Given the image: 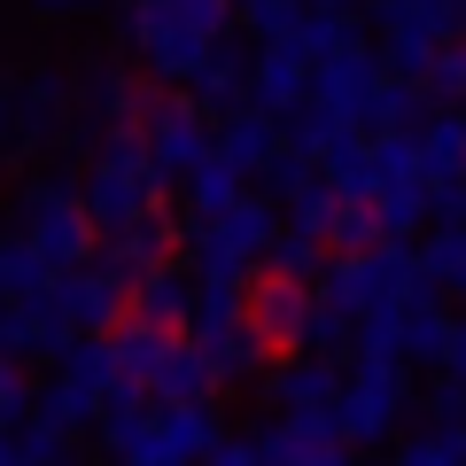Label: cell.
<instances>
[{"label":"cell","mask_w":466,"mask_h":466,"mask_svg":"<svg viewBox=\"0 0 466 466\" xmlns=\"http://www.w3.org/2000/svg\"><path fill=\"white\" fill-rule=\"evenodd\" d=\"M233 0H125V47L140 55V70L164 86H187L202 70V55L226 39Z\"/></svg>","instance_id":"6da1fadb"},{"label":"cell","mask_w":466,"mask_h":466,"mask_svg":"<svg viewBox=\"0 0 466 466\" xmlns=\"http://www.w3.org/2000/svg\"><path fill=\"white\" fill-rule=\"evenodd\" d=\"M319 296H334L350 319H373V311H397V303H420L435 296V280L420 272V249L412 241H397V233H381L373 249H350L327 265V288Z\"/></svg>","instance_id":"7a4b0ae2"},{"label":"cell","mask_w":466,"mask_h":466,"mask_svg":"<svg viewBox=\"0 0 466 466\" xmlns=\"http://www.w3.org/2000/svg\"><path fill=\"white\" fill-rule=\"evenodd\" d=\"M272 233H280L272 195H241V202H226V210H210V218H187L179 241H187V257H195L202 280H249V272L265 265Z\"/></svg>","instance_id":"3957f363"},{"label":"cell","mask_w":466,"mask_h":466,"mask_svg":"<svg viewBox=\"0 0 466 466\" xmlns=\"http://www.w3.org/2000/svg\"><path fill=\"white\" fill-rule=\"evenodd\" d=\"M8 226L32 241L39 257H47L55 272L63 265H86L94 257V218H86V187L63 179V171H32V179L16 187V218Z\"/></svg>","instance_id":"277c9868"},{"label":"cell","mask_w":466,"mask_h":466,"mask_svg":"<svg viewBox=\"0 0 466 466\" xmlns=\"http://www.w3.org/2000/svg\"><path fill=\"white\" fill-rule=\"evenodd\" d=\"M78 187H86V218H94V233L140 226V218L164 210V171L148 164L140 140H109V148H94V164H86Z\"/></svg>","instance_id":"5b68a950"},{"label":"cell","mask_w":466,"mask_h":466,"mask_svg":"<svg viewBox=\"0 0 466 466\" xmlns=\"http://www.w3.org/2000/svg\"><path fill=\"white\" fill-rule=\"evenodd\" d=\"M125 389V366H116V342L109 334H70V350L55 358V381H47V397H39V412L55 420V428H94L101 420V404Z\"/></svg>","instance_id":"8992f818"},{"label":"cell","mask_w":466,"mask_h":466,"mask_svg":"<svg viewBox=\"0 0 466 466\" xmlns=\"http://www.w3.org/2000/svg\"><path fill=\"white\" fill-rule=\"evenodd\" d=\"M404 412H412V381H404V358H358V366L342 373V397H334V428L350 435V451L389 443Z\"/></svg>","instance_id":"52a82bcc"},{"label":"cell","mask_w":466,"mask_h":466,"mask_svg":"<svg viewBox=\"0 0 466 466\" xmlns=\"http://www.w3.org/2000/svg\"><path fill=\"white\" fill-rule=\"evenodd\" d=\"M140 148L164 171V187H187V171L218 148V125H210V109H202L195 94H171L164 86V94L140 101Z\"/></svg>","instance_id":"ba28073f"},{"label":"cell","mask_w":466,"mask_h":466,"mask_svg":"<svg viewBox=\"0 0 466 466\" xmlns=\"http://www.w3.org/2000/svg\"><path fill=\"white\" fill-rule=\"evenodd\" d=\"M70 94H78V109H70V140H86V156L109 148V140H140V86L125 63H109V55H94V63L70 78Z\"/></svg>","instance_id":"9c48e42d"},{"label":"cell","mask_w":466,"mask_h":466,"mask_svg":"<svg viewBox=\"0 0 466 466\" xmlns=\"http://www.w3.org/2000/svg\"><path fill=\"white\" fill-rule=\"evenodd\" d=\"M459 0H373V24H381V55L397 78H428L435 47L459 39Z\"/></svg>","instance_id":"30bf717a"},{"label":"cell","mask_w":466,"mask_h":466,"mask_svg":"<svg viewBox=\"0 0 466 466\" xmlns=\"http://www.w3.org/2000/svg\"><path fill=\"white\" fill-rule=\"evenodd\" d=\"M381 78H389V63L366 47V39H350V47H334V55H319V63H311V109L342 116V125H366Z\"/></svg>","instance_id":"8fae6325"},{"label":"cell","mask_w":466,"mask_h":466,"mask_svg":"<svg viewBox=\"0 0 466 466\" xmlns=\"http://www.w3.org/2000/svg\"><path fill=\"white\" fill-rule=\"evenodd\" d=\"M55 303H63L70 334H109L116 319H133V280L109 265V257H86V265H63L55 272Z\"/></svg>","instance_id":"7c38bea8"},{"label":"cell","mask_w":466,"mask_h":466,"mask_svg":"<svg viewBox=\"0 0 466 466\" xmlns=\"http://www.w3.org/2000/svg\"><path fill=\"white\" fill-rule=\"evenodd\" d=\"M257 459L265 466H358L350 435L334 428V412H280L257 428Z\"/></svg>","instance_id":"4fadbf2b"},{"label":"cell","mask_w":466,"mask_h":466,"mask_svg":"<svg viewBox=\"0 0 466 466\" xmlns=\"http://www.w3.org/2000/svg\"><path fill=\"white\" fill-rule=\"evenodd\" d=\"M249 101H257V109H272V116H296L303 101H311V47H303L296 32H280V39L257 47V63H249Z\"/></svg>","instance_id":"5bb4252c"},{"label":"cell","mask_w":466,"mask_h":466,"mask_svg":"<svg viewBox=\"0 0 466 466\" xmlns=\"http://www.w3.org/2000/svg\"><path fill=\"white\" fill-rule=\"evenodd\" d=\"M249 327L265 334L272 350H303V327H311V280H288V272H249Z\"/></svg>","instance_id":"9a60e30c"},{"label":"cell","mask_w":466,"mask_h":466,"mask_svg":"<svg viewBox=\"0 0 466 466\" xmlns=\"http://www.w3.org/2000/svg\"><path fill=\"white\" fill-rule=\"evenodd\" d=\"M63 350H70V319L55 303V288L0 303V358H63Z\"/></svg>","instance_id":"2e32d148"},{"label":"cell","mask_w":466,"mask_h":466,"mask_svg":"<svg viewBox=\"0 0 466 466\" xmlns=\"http://www.w3.org/2000/svg\"><path fill=\"white\" fill-rule=\"evenodd\" d=\"M8 94H16V148H47L55 133H70V109H78V94H70L63 70L39 63V70H24Z\"/></svg>","instance_id":"e0dca14e"},{"label":"cell","mask_w":466,"mask_h":466,"mask_svg":"<svg viewBox=\"0 0 466 466\" xmlns=\"http://www.w3.org/2000/svg\"><path fill=\"white\" fill-rule=\"evenodd\" d=\"M218 156H226L241 179H257V171L280 156V116L257 109V101H249V109H226V125H218Z\"/></svg>","instance_id":"ac0fdd59"},{"label":"cell","mask_w":466,"mask_h":466,"mask_svg":"<svg viewBox=\"0 0 466 466\" xmlns=\"http://www.w3.org/2000/svg\"><path fill=\"white\" fill-rule=\"evenodd\" d=\"M249 63H257V55L241 47V39H218V47L202 55V70L187 78V94H195V101H202L210 116L241 109V101H249Z\"/></svg>","instance_id":"d6986e66"},{"label":"cell","mask_w":466,"mask_h":466,"mask_svg":"<svg viewBox=\"0 0 466 466\" xmlns=\"http://www.w3.org/2000/svg\"><path fill=\"white\" fill-rule=\"evenodd\" d=\"M334 397H342V366L327 350H303L296 366L272 373V404L280 412H334Z\"/></svg>","instance_id":"ffe728a7"},{"label":"cell","mask_w":466,"mask_h":466,"mask_svg":"<svg viewBox=\"0 0 466 466\" xmlns=\"http://www.w3.org/2000/svg\"><path fill=\"white\" fill-rule=\"evenodd\" d=\"M420 179H428V195L466 187V109H443L420 125Z\"/></svg>","instance_id":"44dd1931"},{"label":"cell","mask_w":466,"mask_h":466,"mask_svg":"<svg viewBox=\"0 0 466 466\" xmlns=\"http://www.w3.org/2000/svg\"><path fill=\"white\" fill-rule=\"evenodd\" d=\"M187 311H195V280H187L179 265L133 272V319H140V327H171V334H179Z\"/></svg>","instance_id":"7402d4cb"},{"label":"cell","mask_w":466,"mask_h":466,"mask_svg":"<svg viewBox=\"0 0 466 466\" xmlns=\"http://www.w3.org/2000/svg\"><path fill=\"white\" fill-rule=\"evenodd\" d=\"M397 358L404 366H443V334H451V319L435 311V296H420V303H397Z\"/></svg>","instance_id":"603a6c76"},{"label":"cell","mask_w":466,"mask_h":466,"mask_svg":"<svg viewBox=\"0 0 466 466\" xmlns=\"http://www.w3.org/2000/svg\"><path fill=\"white\" fill-rule=\"evenodd\" d=\"M210 389H218L210 350H202V342H171V350H164V366H156V381H148V397L179 404V397H210Z\"/></svg>","instance_id":"cb8c5ba5"},{"label":"cell","mask_w":466,"mask_h":466,"mask_svg":"<svg viewBox=\"0 0 466 466\" xmlns=\"http://www.w3.org/2000/svg\"><path fill=\"white\" fill-rule=\"evenodd\" d=\"M171 241H179V226H171V218L156 210V218H140V226H116V233H109V265L125 272V280H133V272L164 265V257H171Z\"/></svg>","instance_id":"d4e9b609"},{"label":"cell","mask_w":466,"mask_h":466,"mask_svg":"<svg viewBox=\"0 0 466 466\" xmlns=\"http://www.w3.org/2000/svg\"><path fill=\"white\" fill-rule=\"evenodd\" d=\"M311 164L334 179V195H373V140H358V125H342Z\"/></svg>","instance_id":"484cf974"},{"label":"cell","mask_w":466,"mask_h":466,"mask_svg":"<svg viewBox=\"0 0 466 466\" xmlns=\"http://www.w3.org/2000/svg\"><path fill=\"white\" fill-rule=\"evenodd\" d=\"M420 179V133H373V195H412Z\"/></svg>","instance_id":"4316f807"},{"label":"cell","mask_w":466,"mask_h":466,"mask_svg":"<svg viewBox=\"0 0 466 466\" xmlns=\"http://www.w3.org/2000/svg\"><path fill=\"white\" fill-rule=\"evenodd\" d=\"M39 288H55V265L24 241L16 226L0 233V303H16V296H39Z\"/></svg>","instance_id":"83f0119b"},{"label":"cell","mask_w":466,"mask_h":466,"mask_svg":"<svg viewBox=\"0 0 466 466\" xmlns=\"http://www.w3.org/2000/svg\"><path fill=\"white\" fill-rule=\"evenodd\" d=\"M366 125L373 133H412V125H428V78H397V70H389Z\"/></svg>","instance_id":"f1b7e54d"},{"label":"cell","mask_w":466,"mask_h":466,"mask_svg":"<svg viewBox=\"0 0 466 466\" xmlns=\"http://www.w3.org/2000/svg\"><path fill=\"white\" fill-rule=\"evenodd\" d=\"M265 358H272V342L257 327H233L226 342H210V366H218V389H249L257 373H265Z\"/></svg>","instance_id":"f546056e"},{"label":"cell","mask_w":466,"mask_h":466,"mask_svg":"<svg viewBox=\"0 0 466 466\" xmlns=\"http://www.w3.org/2000/svg\"><path fill=\"white\" fill-rule=\"evenodd\" d=\"M109 342H116V366H125V381L148 389V381H156V366H164V350H171V327H140V319H133V327L109 334Z\"/></svg>","instance_id":"4dcf8cb0"},{"label":"cell","mask_w":466,"mask_h":466,"mask_svg":"<svg viewBox=\"0 0 466 466\" xmlns=\"http://www.w3.org/2000/svg\"><path fill=\"white\" fill-rule=\"evenodd\" d=\"M226 202H241V171H233L226 156L210 148L195 171H187V210H195V218H210V210H226Z\"/></svg>","instance_id":"1f68e13d"},{"label":"cell","mask_w":466,"mask_h":466,"mask_svg":"<svg viewBox=\"0 0 466 466\" xmlns=\"http://www.w3.org/2000/svg\"><path fill=\"white\" fill-rule=\"evenodd\" d=\"M420 272H428L435 288H451V296H466V226H451V218H443V233L420 241Z\"/></svg>","instance_id":"d6a6232c"},{"label":"cell","mask_w":466,"mask_h":466,"mask_svg":"<svg viewBox=\"0 0 466 466\" xmlns=\"http://www.w3.org/2000/svg\"><path fill=\"white\" fill-rule=\"evenodd\" d=\"M265 265L288 272V280H319V272H327V241L303 233V226H280V233H272V249H265Z\"/></svg>","instance_id":"836d02e7"},{"label":"cell","mask_w":466,"mask_h":466,"mask_svg":"<svg viewBox=\"0 0 466 466\" xmlns=\"http://www.w3.org/2000/svg\"><path fill=\"white\" fill-rule=\"evenodd\" d=\"M327 241H342V249H373V241H381V210H373V195H334Z\"/></svg>","instance_id":"e575fe53"},{"label":"cell","mask_w":466,"mask_h":466,"mask_svg":"<svg viewBox=\"0 0 466 466\" xmlns=\"http://www.w3.org/2000/svg\"><path fill=\"white\" fill-rule=\"evenodd\" d=\"M16 459L24 466H70V428H55L47 412H32L16 428Z\"/></svg>","instance_id":"d590c367"},{"label":"cell","mask_w":466,"mask_h":466,"mask_svg":"<svg viewBox=\"0 0 466 466\" xmlns=\"http://www.w3.org/2000/svg\"><path fill=\"white\" fill-rule=\"evenodd\" d=\"M350 342H358V319H350L334 296H311V327H303V350H327V358H334V350H350Z\"/></svg>","instance_id":"8d00e7d4"},{"label":"cell","mask_w":466,"mask_h":466,"mask_svg":"<svg viewBox=\"0 0 466 466\" xmlns=\"http://www.w3.org/2000/svg\"><path fill=\"white\" fill-rule=\"evenodd\" d=\"M428 101H443V109H466V47L459 39H443L428 63Z\"/></svg>","instance_id":"74e56055"},{"label":"cell","mask_w":466,"mask_h":466,"mask_svg":"<svg viewBox=\"0 0 466 466\" xmlns=\"http://www.w3.org/2000/svg\"><path fill=\"white\" fill-rule=\"evenodd\" d=\"M389 466H466V428H428L420 443H404Z\"/></svg>","instance_id":"f35d334b"},{"label":"cell","mask_w":466,"mask_h":466,"mask_svg":"<svg viewBox=\"0 0 466 466\" xmlns=\"http://www.w3.org/2000/svg\"><path fill=\"white\" fill-rule=\"evenodd\" d=\"M296 39H303V47H311V63H319V55L350 47V39H358V32H350V16H342V8H319V0H311V8H303V24H296Z\"/></svg>","instance_id":"ab89813d"},{"label":"cell","mask_w":466,"mask_h":466,"mask_svg":"<svg viewBox=\"0 0 466 466\" xmlns=\"http://www.w3.org/2000/svg\"><path fill=\"white\" fill-rule=\"evenodd\" d=\"M257 179H265V187H272V202H296V195H303V187H311V179H319V164H311V156H303V148H288V140H280V156H272V164H265V171H257Z\"/></svg>","instance_id":"60d3db41"},{"label":"cell","mask_w":466,"mask_h":466,"mask_svg":"<svg viewBox=\"0 0 466 466\" xmlns=\"http://www.w3.org/2000/svg\"><path fill=\"white\" fill-rule=\"evenodd\" d=\"M32 412H39V397H32V373H24V358H0V428H24Z\"/></svg>","instance_id":"b9f144b4"},{"label":"cell","mask_w":466,"mask_h":466,"mask_svg":"<svg viewBox=\"0 0 466 466\" xmlns=\"http://www.w3.org/2000/svg\"><path fill=\"white\" fill-rule=\"evenodd\" d=\"M303 8H311V0H241V16H249V32H257V39L296 32V24H303Z\"/></svg>","instance_id":"7bdbcfd3"},{"label":"cell","mask_w":466,"mask_h":466,"mask_svg":"<svg viewBox=\"0 0 466 466\" xmlns=\"http://www.w3.org/2000/svg\"><path fill=\"white\" fill-rule=\"evenodd\" d=\"M288 218H296L303 233H319V241H327V226H334V179H311L296 202H288Z\"/></svg>","instance_id":"ee69618b"},{"label":"cell","mask_w":466,"mask_h":466,"mask_svg":"<svg viewBox=\"0 0 466 466\" xmlns=\"http://www.w3.org/2000/svg\"><path fill=\"white\" fill-rule=\"evenodd\" d=\"M373 210H381V233H412L420 218H428V187H412V195H373Z\"/></svg>","instance_id":"f6af8a7d"},{"label":"cell","mask_w":466,"mask_h":466,"mask_svg":"<svg viewBox=\"0 0 466 466\" xmlns=\"http://www.w3.org/2000/svg\"><path fill=\"white\" fill-rule=\"evenodd\" d=\"M428 420L435 428H466V381L459 373H443V381L428 389Z\"/></svg>","instance_id":"bcb514c9"},{"label":"cell","mask_w":466,"mask_h":466,"mask_svg":"<svg viewBox=\"0 0 466 466\" xmlns=\"http://www.w3.org/2000/svg\"><path fill=\"white\" fill-rule=\"evenodd\" d=\"M202 466H265V459H257V435H218L202 451Z\"/></svg>","instance_id":"7dc6e473"},{"label":"cell","mask_w":466,"mask_h":466,"mask_svg":"<svg viewBox=\"0 0 466 466\" xmlns=\"http://www.w3.org/2000/svg\"><path fill=\"white\" fill-rule=\"evenodd\" d=\"M101 0H32V16H47V24H70V16H94Z\"/></svg>","instance_id":"c3c4849f"},{"label":"cell","mask_w":466,"mask_h":466,"mask_svg":"<svg viewBox=\"0 0 466 466\" xmlns=\"http://www.w3.org/2000/svg\"><path fill=\"white\" fill-rule=\"evenodd\" d=\"M443 373L466 381V319H451V334H443Z\"/></svg>","instance_id":"681fc988"},{"label":"cell","mask_w":466,"mask_h":466,"mask_svg":"<svg viewBox=\"0 0 466 466\" xmlns=\"http://www.w3.org/2000/svg\"><path fill=\"white\" fill-rule=\"evenodd\" d=\"M0 148H16V94L0 86Z\"/></svg>","instance_id":"f907efd6"},{"label":"cell","mask_w":466,"mask_h":466,"mask_svg":"<svg viewBox=\"0 0 466 466\" xmlns=\"http://www.w3.org/2000/svg\"><path fill=\"white\" fill-rule=\"evenodd\" d=\"M0 466H24L16 459V428H0Z\"/></svg>","instance_id":"816d5d0a"},{"label":"cell","mask_w":466,"mask_h":466,"mask_svg":"<svg viewBox=\"0 0 466 466\" xmlns=\"http://www.w3.org/2000/svg\"><path fill=\"white\" fill-rule=\"evenodd\" d=\"M319 8H342V0H319Z\"/></svg>","instance_id":"f5cc1de1"},{"label":"cell","mask_w":466,"mask_h":466,"mask_svg":"<svg viewBox=\"0 0 466 466\" xmlns=\"http://www.w3.org/2000/svg\"><path fill=\"white\" fill-rule=\"evenodd\" d=\"M233 8H241V0H233Z\"/></svg>","instance_id":"db71d44e"},{"label":"cell","mask_w":466,"mask_h":466,"mask_svg":"<svg viewBox=\"0 0 466 466\" xmlns=\"http://www.w3.org/2000/svg\"><path fill=\"white\" fill-rule=\"evenodd\" d=\"M459 8H466V0H459Z\"/></svg>","instance_id":"11a10c76"}]
</instances>
